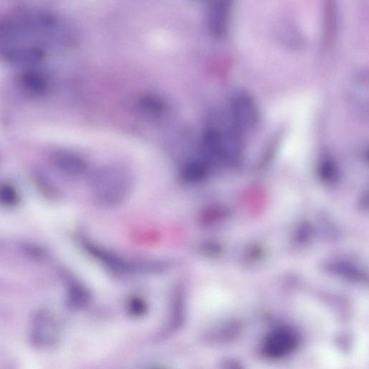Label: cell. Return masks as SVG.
Listing matches in <instances>:
<instances>
[{"mask_svg": "<svg viewBox=\"0 0 369 369\" xmlns=\"http://www.w3.org/2000/svg\"><path fill=\"white\" fill-rule=\"evenodd\" d=\"M33 341L36 344L49 346L56 338V328L53 319L47 313L36 316L33 327Z\"/></svg>", "mask_w": 369, "mask_h": 369, "instance_id": "5", "label": "cell"}, {"mask_svg": "<svg viewBox=\"0 0 369 369\" xmlns=\"http://www.w3.org/2000/svg\"><path fill=\"white\" fill-rule=\"evenodd\" d=\"M21 83L23 88L33 93H41L47 88V81L42 74L28 71L23 74Z\"/></svg>", "mask_w": 369, "mask_h": 369, "instance_id": "9", "label": "cell"}, {"mask_svg": "<svg viewBox=\"0 0 369 369\" xmlns=\"http://www.w3.org/2000/svg\"><path fill=\"white\" fill-rule=\"evenodd\" d=\"M240 133L233 124L230 127H211L205 131L202 147L206 163L238 165L242 156Z\"/></svg>", "mask_w": 369, "mask_h": 369, "instance_id": "2", "label": "cell"}, {"mask_svg": "<svg viewBox=\"0 0 369 369\" xmlns=\"http://www.w3.org/2000/svg\"><path fill=\"white\" fill-rule=\"evenodd\" d=\"M132 177L125 168L116 165L100 167L91 177V187L96 200L107 206L122 204L132 187Z\"/></svg>", "mask_w": 369, "mask_h": 369, "instance_id": "1", "label": "cell"}, {"mask_svg": "<svg viewBox=\"0 0 369 369\" xmlns=\"http://www.w3.org/2000/svg\"><path fill=\"white\" fill-rule=\"evenodd\" d=\"M317 174L322 182L326 184L334 183L339 178V169L334 159L324 157L319 164Z\"/></svg>", "mask_w": 369, "mask_h": 369, "instance_id": "11", "label": "cell"}, {"mask_svg": "<svg viewBox=\"0 0 369 369\" xmlns=\"http://www.w3.org/2000/svg\"><path fill=\"white\" fill-rule=\"evenodd\" d=\"M129 311L134 317L143 316L146 312V305L139 298H133L129 302Z\"/></svg>", "mask_w": 369, "mask_h": 369, "instance_id": "14", "label": "cell"}, {"mask_svg": "<svg viewBox=\"0 0 369 369\" xmlns=\"http://www.w3.org/2000/svg\"><path fill=\"white\" fill-rule=\"evenodd\" d=\"M336 0H326L324 15V45L329 46L334 40L337 24Z\"/></svg>", "mask_w": 369, "mask_h": 369, "instance_id": "8", "label": "cell"}, {"mask_svg": "<svg viewBox=\"0 0 369 369\" xmlns=\"http://www.w3.org/2000/svg\"><path fill=\"white\" fill-rule=\"evenodd\" d=\"M69 301L71 305L81 307L88 301V293L81 286H76L71 288L69 293Z\"/></svg>", "mask_w": 369, "mask_h": 369, "instance_id": "12", "label": "cell"}, {"mask_svg": "<svg viewBox=\"0 0 369 369\" xmlns=\"http://www.w3.org/2000/svg\"><path fill=\"white\" fill-rule=\"evenodd\" d=\"M232 0H213L209 13V26L211 33L221 38L228 30Z\"/></svg>", "mask_w": 369, "mask_h": 369, "instance_id": "4", "label": "cell"}, {"mask_svg": "<svg viewBox=\"0 0 369 369\" xmlns=\"http://www.w3.org/2000/svg\"><path fill=\"white\" fill-rule=\"evenodd\" d=\"M209 172V165L205 160H192L184 164L180 170L184 182L197 183L203 181Z\"/></svg>", "mask_w": 369, "mask_h": 369, "instance_id": "7", "label": "cell"}, {"mask_svg": "<svg viewBox=\"0 0 369 369\" xmlns=\"http://www.w3.org/2000/svg\"><path fill=\"white\" fill-rule=\"evenodd\" d=\"M54 162L59 170L72 176L81 175L88 168L87 162L83 157L69 151H61L56 154Z\"/></svg>", "mask_w": 369, "mask_h": 369, "instance_id": "6", "label": "cell"}, {"mask_svg": "<svg viewBox=\"0 0 369 369\" xmlns=\"http://www.w3.org/2000/svg\"><path fill=\"white\" fill-rule=\"evenodd\" d=\"M18 196L16 190L11 186L0 188V202L5 205L12 206L17 204Z\"/></svg>", "mask_w": 369, "mask_h": 369, "instance_id": "13", "label": "cell"}, {"mask_svg": "<svg viewBox=\"0 0 369 369\" xmlns=\"http://www.w3.org/2000/svg\"><path fill=\"white\" fill-rule=\"evenodd\" d=\"M232 123L240 133L254 129L260 122V112L251 95L238 93L233 100Z\"/></svg>", "mask_w": 369, "mask_h": 369, "instance_id": "3", "label": "cell"}, {"mask_svg": "<svg viewBox=\"0 0 369 369\" xmlns=\"http://www.w3.org/2000/svg\"><path fill=\"white\" fill-rule=\"evenodd\" d=\"M140 107L150 116L158 117L168 112V107L164 100L157 96L147 95L140 101Z\"/></svg>", "mask_w": 369, "mask_h": 369, "instance_id": "10", "label": "cell"}]
</instances>
